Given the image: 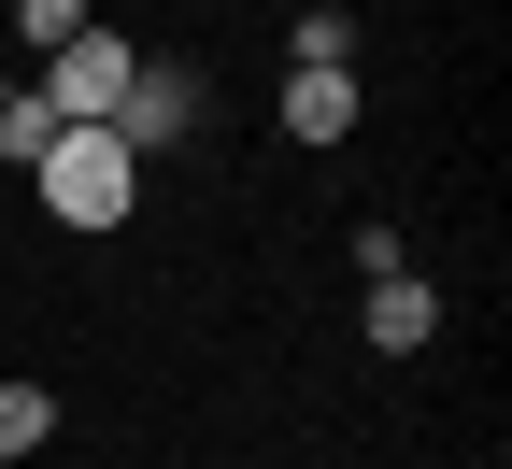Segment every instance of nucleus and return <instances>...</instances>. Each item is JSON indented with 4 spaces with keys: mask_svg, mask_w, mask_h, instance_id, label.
<instances>
[{
    "mask_svg": "<svg viewBox=\"0 0 512 469\" xmlns=\"http://www.w3.org/2000/svg\"><path fill=\"white\" fill-rule=\"evenodd\" d=\"M43 441H57V398H43V384H0V469L43 455Z\"/></svg>",
    "mask_w": 512,
    "mask_h": 469,
    "instance_id": "423d86ee",
    "label": "nucleus"
},
{
    "mask_svg": "<svg viewBox=\"0 0 512 469\" xmlns=\"http://www.w3.org/2000/svg\"><path fill=\"white\" fill-rule=\"evenodd\" d=\"M285 43H299V72H356V15H299Z\"/></svg>",
    "mask_w": 512,
    "mask_h": 469,
    "instance_id": "6e6552de",
    "label": "nucleus"
},
{
    "mask_svg": "<svg viewBox=\"0 0 512 469\" xmlns=\"http://www.w3.org/2000/svg\"><path fill=\"white\" fill-rule=\"evenodd\" d=\"M15 29H29V57H57L72 29H100V15H86V0H15Z\"/></svg>",
    "mask_w": 512,
    "mask_h": 469,
    "instance_id": "1a4fd4ad",
    "label": "nucleus"
},
{
    "mask_svg": "<svg viewBox=\"0 0 512 469\" xmlns=\"http://www.w3.org/2000/svg\"><path fill=\"white\" fill-rule=\"evenodd\" d=\"M29 199H43L57 228L100 242V228H128V199H143V157H128L114 128H57V143L29 157Z\"/></svg>",
    "mask_w": 512,
    "mask_h": 469,
    "instance_id": "f257e3e1",
    "label": "nucleus"
},
{
    "mask_svg": "<svg viewBox=\"0 0 512 469\" xmlns=\"http://www.w3.org/2000/svg\"><path fill=\"white\" fill-rule=\"evenodd\" d=\"M356 128V72H285V143H342Z\"/></svg>",
    "mask_w": 512,
    "mask_h": 469,
    "instance_id": "39448f33",
    "label": "nucleus"
},
{
    "mask_svg": "<svg viewBox=\"0 0 512 469\" xmlns=\"http://www.w3.org/2000/svg\"><path fill=\"white\" fill-rule=\"evenodd\" d=\"M0 100H15V72H0Z\"/></svg>",
    "mask_w": 512,
    "mask_h": 469,
    "instance_id": "9d476101",
    "label": "nucleus"
},
{
    "mask_svg": "<svg viewBox=\"0 0 512 469\" xmlns=\"http://www.w3.org/2000/svg\"><path fill=\"white\" fill-rule=\"evenodd\" d=\"M427 342H441V299H427L413 271H384V285H370V356H427Z\"/></svg>",
    "mask_w": 512,
    "mask_h": 469,
    "instance_id": "20e7f679",
    "label": "nucleus"
},
{
    "mask_svg": "<svg viewBox=\"0 0 512 469\" xmlns=\"http://www.w3.org/2000/svg\"><path fill=\"white\" fill-rule=\"evenodd\" d=\"M57 143V114H43V86H15V100H0V171H29Z\"/></svg>",
    "mask_w": 512,
    "mask_h": 469,
    "instance_id": "0eeeda50",
    "label": "nucleus"
},
{
    "mask_svg": "<svg viewBox=\"0 0 512 469\" xmlns=\"http://www.w3.org/2000/svg\"><path fill=\"white\" fill-rule=\"evenodd\" d=\"M128 72H143V57H128L114 29H72V43H57V57H43L29 86H43V114H57V128H114V100H128Z\"/></svg>",
    "mask_w": 512,
    "mask_h": 469,
    "instance_id": "f03ea898",
    "label": "nucleus"
},
{
    "mask_svg": "<svg viewBox=\"0 0 512 469\" xmlns=\"http://www.w3.org/2000/svg\"><path fill=\"white\" fill-rule=\"evenodd\" d=\"M185 128H200V72H185V57H143V72H128V100H114V143L157 157V143H185Z\"/></svg>",
    "mask_w": 512,
    "mask_h": 469,
    "instance_id": "7ed1b4c3",
    "label": "nucleus"
}]
</instances>
